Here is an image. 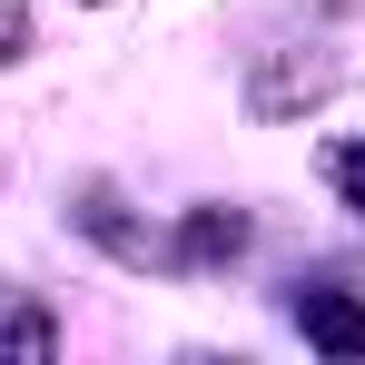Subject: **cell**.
Here are the masks:
<instances>
[{
    "instance_id": "obj_2",
    "label": "cell",
    "mask_w": 365,
    "mask_h": 365,
    "mask_svg": "<svg viewBox=\"0 0 365 365\" xmlns=\"http://www.w3.org/2000/svg\"><path fill=\"white\" fill-rule=\"evenodd\" d=\"M237 237H247L237 217H187V247H197V257H227Z\"/></svg>"
},
{
    "instance_id": "obj_1",
    "label": "cell",
    "mask_w": 365,
    "mask_h": 365,
    "mask_svg": "<svg viewBox=\"0 0 365 365\" xmlns=\"http://www.w3.org/2000/svg\"><path fill=\"white\" fill-rule=\"evenodd\" d=\"M297 326L326 346V356H365V306L346 297V287H306V297H297Z\"/></svg>"
},
{
    "instance_id": "obj_3",
    "label": "cell",
    "mask_w": 365,
    "mask_h": 365,
    "mask_svg": "<svg viewBox=\"0 0 365 365\" xmlns=\"http://www.w3.org/2000/svg\"><path fill=\"white\" fill-rule=\"evenodd\" d=\"M336 178H346V197L365 207V148H336Z\"/></svg>"
}]
</instances>
